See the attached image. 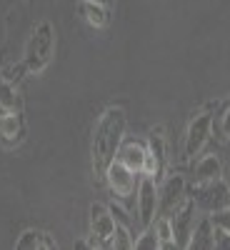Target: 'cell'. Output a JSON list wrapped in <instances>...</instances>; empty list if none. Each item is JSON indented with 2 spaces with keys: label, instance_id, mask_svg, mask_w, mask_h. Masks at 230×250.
Segmentation results:
<instances>
[{
  "label": "cell",
  "instance_id": "cell-16",
  "mask_svg": "<svg viewBox=\"0 0 230 250\" xmlns=\"http://www.w3.org/2000/svg\"><path fill=\"white\" fill-rule=\"evenodd\" d=\"M0 110L3 113H15L20 110V95L15 90V83L10 80H0Z\"/></svg>",
  "mask_w": 230,
  "mask_h": 250
},
{
  "label": "cell",
  "instance_id": "cell-20",
  "mask_svg": "<svg viewBox=\"0 0 230 250\" xmlns=\"http://www.w3.org/2000/svg\"><path fill=\"white\" fill-rule=\"evenodd\" d=\"M210 220H213V225L218 228V230L230 233V205H228V208H220V210H215V213L210 215Z\"/></svg>",
  "mask_w": 230,
  "mask_h": 250
},
{
  "label": "cell",
  "instance_id": "cell-17",
  "mask_svg": "<svg viewBox=\"0 0 230 250\" xmlns=\"http://www.w3.org/2000/svg\"><path fill=\"white\" fill-rule=\"evenodd\" d=\"M155 235H158V248L168 250V248H175V235H173V225H170V218H158L155 223Z\"/></svg>",
  "mask_w": 230,
  "mask_h": 250
},
{
  "label": "cell",
  "instance_id": "cell-4",
  "mask_svg": "<svg viewBox=\"0 0 230 250\" xmlns=\"http://www.w3.org/2000/svg\"><path fill=\"white\" fill-rule=\"evenodd\" d=\"M193 203L208 213H215L220 208L230 205V188L223 183V178L210 180V183H198L193 193Z\"/></svg>",
  "mask_w": 230,
  "mask_h": 250
},
{
  "label": "cell",
  "instance_id": "cell-2",
  "mask_svg": "<svg viewBox=\"0 0 230 250\" xmlns=\"http://www.w3.org/2000/svg\"><path fill=\"white\" fill-rule=\"evenodd\" d=\"M55 53V30L48 20H43L38 28H33V35L25 45L23 65L28 73H40L48 68V62L53 60Z\"/></svg>",
  "mask_w": 230,
  "mask_h": 250
},
{
  "label": "cell",
  "instance_id": "cell-7",
  "mask_svg": "<svg viewBox=\"0 0 230 250\" xmlns=\"http://www.w3.org/2000/svg\"><path fill=\"white\" fill-rule=\"evenodd\" d=\"M183 198H185V178L170 175L168 180H165V185L158 190V210H160V215L170 218L178 210V205L183 203Z\"/></svg>",
  "mask_w": 230,
  "mask_h": 250
},
{
  "label": "cell",
  "instance_id": "cell-6",
  "mask_svg": "<svg viewBox=\"0 0 230 250\" xmlns=\"http://www.w3.org/2000/svg\"><path fill=\"white\" fill-rule=\"evenodd\" d=\"M210 128H213V118L208 113H200V115L193 118V123L188 125L185 145H183L185 158H195L203 150V145L208 143V138H210Z\"/></svg>",
  "mask_w": 230,
  "mask_h": 250
},
{
  "label": "cell",
  "instance_id": "cell-24",
  "mask_svg": "<svg viewBox=\"0 0 230 250\" xmlns=\"http://www.w3.org/2000/svg\"><path fill=\"white\" fill-rule=\"evenodd\" d=\"M93 3H105V0H93Z\"/></svg>",
  "mask_w": 230,
  "mask_h": 250
},
{
  "label": "cell",
  "instance_id": "cell-23",
  "mask_svg": "<svg viewBox=\"0 0 230 250\" xmlns=\"http://www.w3.org/2000/svg\"><path fill=\"white\" fill-rule=\"evenodd\" d=\"M23 70H25V65H15V68H10V70H8V75H5V80L18 83V80H20V75H23Z\"/></svg>",
  "mask_w": 230,
  "mask_h": 250
},
{
  "label": "cell",
  "instance_id": "cell-3",
  "mask_svg": "<svg viewBox=\"0 0 230 250\" xmlns=\"http://www.w3.org/2000/svg\"><path fill=\"white\" fill-rule=\"evenodd\" d=\"M115 233V218L108 205H90V248H110Z\"/></svg>",
  "mask_w": 230,
  "mask_h": 250
},
{
  "label": "cell",
  "instance_id": "cell-1",
  "mask_svg": "<svg viewBox=\"0 0 230 250\" xmlns=\"http://www.w3.org/2000/svg\"><path fill=\"white\" fill-rule=\"evenodd\" d=\"M125 125H128V115L123 108H108L100 115L95 133H93V168L95 175L105 178V170L118 155V148L125 135Z\"/></svg>",
  "mask_w": 230,
  "mask_h": 250
},
{
  "label": "cell",
  "instance_id": "cell-12",
  "mask_svg": "<svg viewBox=\"0 0 230 250\" xmlns=\"http://www.w3.org/2000/svg\"><path fill=\"white\" fill-rule=\"evenodd\" d=\"M188 248H195V250H213L215 248V225L210 218H203L198 225H193Z\"/></svg>",
  "mask_w": 230,
  "mask_h": 250
},
{
  "label": "cell",
  "instance_id": "cell-21",
  "mask_svg": "<svg viewBox=\"0 0 230 250\" xmlns=\"http://www.w3.org/2000/svg\"><path fill=\"white\" fill-rule=\"evenodd\" d=\"M215 248L218 250H230V233L218 230V228H215Z\"/></svg>",
  "mask_w": 230,
  "mask_h": 250
},
{
  "label": "cell",
  "instance_id": "cell-10",
  "mask_svg": "<svg viewBox=\"0 0 230 250\" xmlns=\"http://www.w3.org/2000/svg\"><path fill=\"white\" fill-rule=\"evenodd\" d=\"M23 135H25V125H23V118H20L18 110L0 115V140H3V145L13 148V145L23 140Z\"/></svg>",
  "mask_w": 230,
  "mask_h": 250
},
{
  "label": "cell",
  "instance_id": "cell-8",
  "mask_svg": "<svg viewBox=\"0 0 230 250\" xmlns=\"http://www.w3.org/2000/svg\"><path fill=\"white\" fill-rule=\"evenodd\" d=\"M105 180L110 185V190L115 198L120 200H128L133 195V188H135V173L128 168V165H123L120 160H113L110 168L105 170Z\"/></svg>",
  "mask_w": 230,
  "mask_h": 250
},
{
  "label": "cell",
  "instance_id": "cell-15",
  "mask_svg": "<svg viewBox=\"0 0 230 250\" xmlns=\"http://www.w3.org/2000/svg\"><path fill=\"white\" fill-rule=\"evenodd\" d=\"M80 13L85 18L90 28H105L108 25V10L103 3H93V0H80Z\"/></svg>",
  "mask_w": 230,
  "mask_h": 250
},
{
  "label": "cell",
  "instance_id": "cell-19",
  "mask_svg": "<svg viewBox=\"0 0 230 250\" xmlns=\"http://www.w3.org/2000/svg\"><path fill=\"white\" fill-rule=\"evenodd\" d=\"M133 248H138V250H158V235H155V230L145 228V233L140 238H135Z\"/></svg>",
  "mask_w": 230,
  "mask_h": 250
},
{
  "label": "cell",
  "instance_id": "cell-18",
  "mask_svg": "<svg viewBox=\"0 0 230 250\" xmlns=\"http://www.w3.org/2000/svg\"><path fill=\"white\" fill-rule=\"evenodd\" d=\"M133 243H135V238L130 235V225L115 223V233H113V243H110V248H115V250H130Z\"/></svg>",
  "mask_w": 230,
  "mask_h": 250
},
{
  "label": "cell",
  "instance_id": "cell-22",
  "mask_svg": "<svg viewBox=\"0 0 230 250\" xmlns=\"http://www.w3.org/2000/svg\"><path fill=\"white\" fill-rule=\"evenodd\" d=\"M220 135H223V138H230V105H228V110L220 115Z\"/></svg>",
  "mask_w": 230,
  "mask_h": 250
},
{
  "label": "cell",
  "instance_id": "cell-5",
  "mask_svg": "<svg viewBox=\"0 0 230 250\" xmlns=\"http://www.w3.org/2000/svg\"><path fill=\"white\" fill-rule=\"evenodd\" d=\"M155 213H158V188H155V178L143 175L140 185H138V220L140 228H153L155 223Z\"/></svg>",
  "mask_w": 230,
  "mask_h": 250
},
{
  "label": "cell",
  "instance_id": "cell-9",
  "mask_svg": "<svg viewBox=\"0 0 230 250\" xmlns=\"http://www.w3.org/2000/svg\"><path fill=\"white\" fill-rule=\"evenodd\" d=\"M195 203L185 200L175 215H170V225H173V235H175V248H188V240H190L193 233V220H195Z\"/></svg>",
  "mask_w": 230,
  "mask_h": 250
},
{
  "label": "cell",
  "instance_id": "cell-13",
  "mask_svg": "<svg viewBox=\"0 0 230 250\" xmlns=\"http://www.w3.org/2000/svg\"><path fill=\"white\" fill-rule=\"evenodd\" d=\"M218 178H223V163H220V158L218 155L200 158L198 165H195V170H193L195 185L198 183H210V180H218Z\"/></svg>",
  "mask_w": 230,
  "mask_h": 250
},
{
  "label": "cell",
  "instance_id": "cell-14",
  "mask_svg": "<svg viewBox=\"0 0 230 250\" xmlns=\"http://www.w3.org/2000/svg\"><path fill=\"white\" fill-rule=\"evenodd\" d=\"M55 245L58 243L48 233H43V230H25L23 235L15 240V248L18 250H50Z\"/></svg>",
  "mask_w": 230,
  "mask_h": 250
},
{
  "label": "cell",
  "instance_id": "cell-11",
  "mask_svg": "<svg viewBox=\"0 0 230 250\" xmlns=\"http://www.w3.org/2000/svg\"><path fill=\"white\" fill-rule=\"evenodd\" d=\"M145 155H148V150H145L140 143H135V140H128V143H120V148H118V155H115V160H120L123 165H128V168H130L133 173H143Z\"/></svg>",
  "mask_w": 230,
  "mask_h": 250
}]
</instances>
